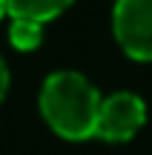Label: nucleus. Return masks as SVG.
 <instances>
[{
    "label": "nucleus",
    "instance_id": "1",
    "mask_svg": "<svg viewBox=\"0 0 152 155\" xmlns=\"http://www.w3.org/2000/svg\"><path fill=\"white\" fill-rule=\"evenodd\" d=\"M103 98L80 72H52L40 89V115L66 141H86L98 132Z\"/></svg>",
    "mask_w": 152,
    "mask_h": 155
},
{
    "label": "nucleus",
    "instance_id": "2",
    "mask_svg": "<svg viewBox=\"0 0 152 155\" xmlns=\"http://www.w3.org/2000/svg\"><path fill=\"white\" fill-rule=\"evenodd\" d=\"M112 29L132 61H152V0H115Z\"/></svg>",
    "mask_w": 152,
    "mask_h": 155
},
{
    "label": "nucleus",
    "instance_id": "3",
    "mask_svg": "<svg viewBox=\"0 0 152 155\" xmlns=\"http://www.w3.org/2000/svg\"><path fill=\"white\" fill-rule=\"evenodd\" d=\"M147 121V104L132 92H115L103 98L101 115H98V138L124 144L138 135V129Z\"/></svg>",
    "mask_w": 152,
    "mask_h": 155
},
{
    "label": "nucleus",
    "instance_id": "4",
    "mask_svg": "<svg viewBox=\"0 0 152 155\" xmlns=\"http://www.w3.org/2000/svg\"><path fill=\"white\" fill-rule=\"evenodd\" d=\"M6 3H9V15L11 17L49 23V20H55L60 12H66L75 0H6Z\"/></svg>",
    "mask_w": 152,
    "mask_h": 155
},
{
    "label": "nucleus",
    "instance_id": "5",
    "mask_svg": "<svg viewBox=\"0 0 152 155\" xmlns=\"http://www.w3.org/2000/svg\"><path fill=\"white\" fill-rule=\"evenodd\" d=\"M9 43L20 52H34L43 43V23L37 20H23V17H11L9 26Z\"/></svg>",
    "mask_w": 152,
    "mask_h": 155
},
{
    "label": "nucleus",
    "instance_id": "6",
    "mask_svg": "<svg viewBox=\"0 0 152 155\" xmlns=\"http://www.w3.org/2000/svg\"><path fill=\"white\" fill-rule=\"evenodd\" d=\"M6 92H9V69H6V61L0 58V101L6 98Z\"/></svg>",
    "mask_w": 152,
    "mask_h": 155
},
{
    "label": "nucleus",
    "instance_id": "7",
    "mask_svg": "<svg viewBox=\"0 0 152 155\" xmlns=\"http://www.w3.org/2000/svg\"><path fill=\"white\" fill-rule=\"evenodd\" d=\"M6 15H9V3H6V0H0V20H3Z\"/></svg>",
    "mask_w": 152,
    "mask_h": 155
}]
</instances>
